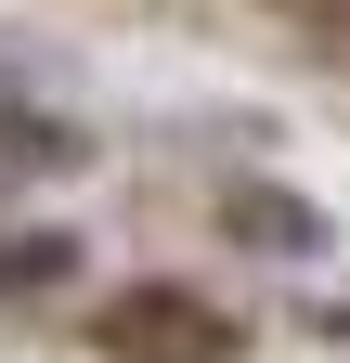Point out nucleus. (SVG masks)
I'll use <instances>...</instances> for the list:
<instances>
[{
	"label": "nucleus",
	"mask_w": 350,
	"mask_h": 363,
	"mask_svg": "<svg viewBox=\"0 0 350 363\" xmlns=\"http://www.w3.org/2000/svg\"><path fill=\"white\" fill-rule=\"evenodd\" d=\"M91 350L104 363H234L247 325H234L221 298H195V286H130V298H104Z\"/></svg>",
	"instance_id": "obj_1"
},
{
	"label": "nucleus",
	"mask_w": 350,
	"mask_h": 363,
	"mask_svg": "<svg viewBox=\"0 0 350 363\" xmlns=\"http://www.w3.org/2000/svg\"><path fill=\"white\" fill-rule=\"evenodd\" d=\"M65 272V234H26V247H0V286H52Z\"/></svg>",
	"instance_id": "obj_2"
},
{
	"label": "nucleus",
	"mask_w": 350,
	"mask_h": 363,
	"mask_svg": "<svg viewBox=\"0 0 350 363\" xmlns=\"http://www.w3.org/2000/svg\"><path fill=\"white\" fill-rule=\"evenodd\" d=\"M312 26H324V52L350 65V0H312Z\"/></svg>",
	"instance_id": "obj_3"
}]
</instances>
